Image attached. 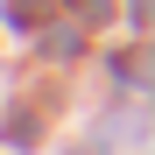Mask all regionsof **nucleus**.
<instances>
[]
</instances>
